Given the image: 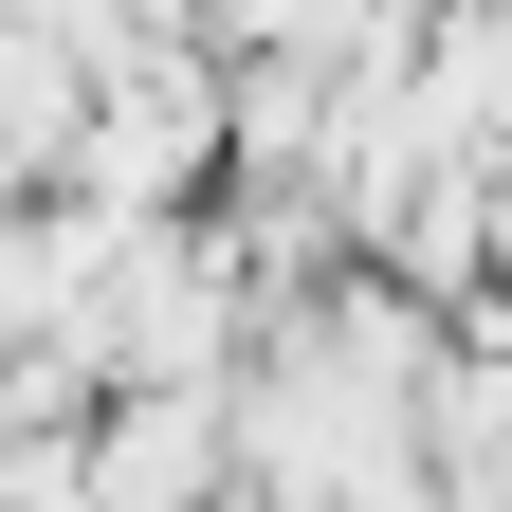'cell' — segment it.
<instances>
[{"label": "cell", "instance_id": "6da1fadb", "mask_svg": "<svg viewBox=\"0 0 512 512\" xmlns=\"http://www.w3.org/2000/svg\"><path fill=\"white\" fill-rule=\"evenodd\" d=\"M74 476L92 512H220V403H92Z\"/></svg>", "mask_w": 512, "mask_h": 512}]
</instances>
